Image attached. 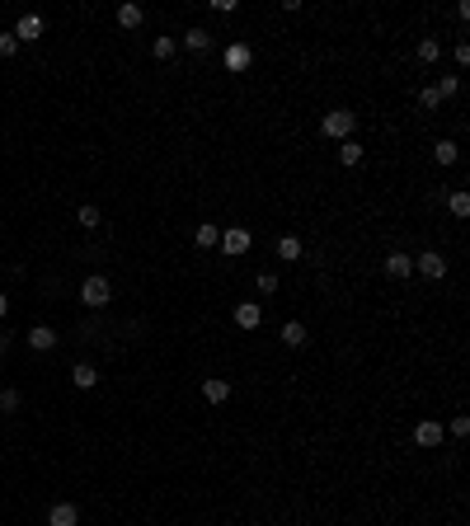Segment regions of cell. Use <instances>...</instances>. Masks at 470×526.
<instances>
[{
  "label": "cell",
  "mask_w": 470,
  "mask_h": 526,
  "mask_svg": "<svg viewBox=\"0 0 470 526\" xmlns=\"http://www.w3.org/2000/svg\"><path fill=\"white\" fill-rule=\"evenodd\" d=\"M353 127H358V113H348V108H334L320 118V132L329 136V141H348L353 136Z\"/></svg>",
  "instance_id": "obj_1"
},
{
  "label": "cell",
  "mask_w": 470,
  "mask_h": 526,
  "mask_svg": "<svg viewBox=\"0 0 470 526\" xmlns=\"http://www.w3.org/2000/svg\"><path fill=\"white\" fill-rule=\"evenodd\" d=\"M80 301L90 305V310H99V305H109V301H113V287H109V278H104V273H94V278H85V287H80Z\"/></svg>",
  "instance_id": "obj_2"
},
{
  "label": "cell",
  "mask_w": 470,
  "mask_h": 526,
  "mask_svg": "<svg viewBox=\"0 0 470 526\" xmlns=\"http://www.w3.org/2000/svg\"><path fill=\"white\" fill-rule=\"evenodd\" d=\"M414 273H424V278L442 282V278H447V258L437 254V249H428V254H419V258H414Z\"/></svg>",
  "instance_id": "obj_3"
},
{
  "label": "cell",
  "mask_w": 470,
  "mask_h": 526,
  "mask_svg": "<svg viewBox=\"0 0 470 526\" xmlns=\"http://www.w3.org/2000/svg\"><path fill=\"white\" fill-rule=\"evenodd\" d=\"M249 249V231L245 226H231V231H221V254L226 258H240Z\"/></svg>",
  "instance_id": "obj_4"
},
{
  "label": "cell",
  "mask_w": 470,
  "mask_h": 526,
  "mask_svg": "<svg viewBox=\"0 0 470 526\" xmlns=\"http://www.w3.org/2000/svg\"><path fill=\"white\" fill-rule=\"evenodd\" d=\"M43 29H47V24H43V14H24V19L14 24L10 34L19 38V47H24V43H38V38H43Z\"/></svg>",
  "instance_id": "obj_5"
},
{
  "label": "cell",
  "mask_w": 470,
  "mask_h": 526,
  "mask_svg": "<svg viewBox=\"0 0 470 526\" xmlns=\"http://www.w3.org/2000/svg\"><path fill=\"white\" fill-rule=\"evenodd\" d=\"M235 325H240V329H259V325H264V305H259V301H240V305H235Z\"/></svg>",
  "instance_id": "obj_6"
},
{
  "label": "cell",
  "mask_w": 470,
  "mask_h": 526,
  "mask_svg": "<svg viewBox=\"0 0 470 526\" xmlns=\"http://www.w3.org/2000/svg\"><path fill=\"white\" fill-rule=\"evenodd\" d=\"M381 268H386V278L404 282L409 273H414V258H409V254H386V263H381Z\"/></svg>",
  "instance_id": "obj_7"
},
{
  "label": "cell",
  "mask_w": 470,
  "mask_h": 526,
  "mask_svg": "<svg viewBox=\"0 0 470 526\" xmlns=\"http://www.w3.org/2000/svg\"><path fill=\"white\" fill-rule=\"evenodd\" d=\"M29 348H34V353H52V348H56V329L52 325H34V329H29Z\"/></svg>",
  "instance_id": "obj_8"
},
{
  "label": "cell",
  "mask_w": 470,
  "mask_h": 526,
  "mask_svg": "<svg viewBox=\"0 0 470 526\" xmlns=\"http://www.w3.org/2000/svg\"><path fill=\"white\" fill-rule=\"evenodd\" d=\"M414 442H419L424 451L442 447V423H433V418H428V423H419V428H414Z\"/></svg>",
  "instance_id": "obj_9"
},
{
  "label": "cell",
  "mask_w": 470,
  "mask_h": 526,
  "mask_svg": "<svg viewBox=\"0 0 470 526\" xmlns=\"http://www.w3.org/2000/svg\"><path fill=\"white\" fill-rule=\"evenodd\" d=\"M47 526H80L76 503H52V512H47Z\"/></svg>",
  "instance_id": "obj_10"
},
{
  "label": "cell",
  "mask_w": 470,
  "mask_h": 526,
  "mask_svg": "<svg viewBox=\"0 0 470 526\" xmlns=\"http://www.w3.org/2000/svg\"><path fill=\"white\" fill-rule=\"evenodd\" d=\"M202 395H207L212 404H226V400H231V381H221V376H207V381H202Z\"/></svg>",
  "instance_id": "obj_11"
},
{
  "label": "cell",
  "mask_w": 470,
  "mask_h": 526,
  "mask_svg": "<svg viewBox=\"0 0 470 526\" xmlns=\"http://www.w3.org/2000/svg\"><path fill=\"white\" fill-rule=\"evenodd\" d=\"M71 381H76L80 390H94V385H99V371H94L90 362H76V367H71Z\"/></svg>",
  "instance_id": "obj_12"
},
{
  "label": "cell",
  "mask_w": 470,
  "mask_h": 526,
  "mask_svg": "<svg viewBox=\"0 0 470 526\" xmlns=\"http://www.w3.org/2000/svg\"><path fill=\"white\" fill-rule=\"evenodd\" d=\"M193 240H198V249H216V245H221V226L202 221L198 231H193Z\"/></svg>",
  "instance_id": "obj_13"
},
{
  "label": "cell",
  "mask_w": 470,
  "mask_h": 526,
  "mask_svg": "<svg viewBox=\"0 0 470 526\" xmlns=\"http://www.w3.org/2000/svg\"><path fill=\"white\" fill-rule=\"evenodd\" d=\"M226 66H231V71H245L249 66V43H231V47H226Z\"/></svg>",
  "instance_id": "obj_14"
},
{
  "label": "cell",
  "mask_w": 470,
  "mask_h": 526,
  "mask_svg": "<svg viewBox=\"0 0 470 526\" xmlns=\"http://www.w3.org/2000/svg\"><path fill=\"white\" fill-rule=\"evenodd\" d=\"M278 338H282V343H287V348H301V343H306V325H301V320H287Z\"/></svg>",
  "instance_id": "obj_15"
},
{
  "label": "cell",
  "mask_w": 470,
  "mask_h": 526,
  "mask_svg": "<svg viewBox=\"0 0 470 526\" xmlns=\"http://www.w3.org/2000/svg\"><path fill=\"white\" fill-rule=\"evenodd\" d=\"M362 156H367V151H362V141H353V136H348V141H339V160H344V165H362Z\"/></svg>",
  "instance_id": "obj_16"
},
{
  "label": "cell",
  "mask_w": 470,
  "mask_h": 526,
  "mask_svg": "<svg viewBox=\"0 0 470 526\" xmlns=\"http://www.w3.org/2000/svg\"><path fill=\"white\" fill-rule=\"evenodd\" d=\"M184 47H189V52H207V47H212V34H207V29H189V34H184Z\"/></svg>",
  "instance_id": "obj_17"
},
{
  "label": "cell",
  "mask_w": 470,
  "mask_h": 526,
  "mask_svg": "<svg viewBox=\"0 0 470 526\" xmlns=\"http://www.w3.org/2000/svg\"><path fill=\"white\" fill-rule=\"evenodd\" d=\"M278 258H282V263H296V258H301V240H296V236H282L278 240Z\"/></svg>",
  "instance_id": "obj_18"
},
{
  "label": "cell",
  "mask_w": 470,
  "mask_h": 526,
  "mask_svg": "<svg viewBox=\"0 0 470 526\" xmlns=\"http://www.w3.org/2000/svg\"><path fill=\"white\" fill-rule=\"evenodd\" d=\"M456 156H461L456 141H437L433 146V160H437V165H456Z\"/></svg>",
  "instance_id": "obj_19"
},
{
  "label": "cell",
  "mask_w": 470,
  "mask_h": 526,
  "mask_svg": "<svg viewBox=\"0 0 470 526\" xmlns=\"http://www.w3.org/2000/svg\"><path fill=\"white\" fill-rule=\"evenodd\" d=\"M141 19H146L141 5H123V10H118V24H123V29H141Z\"/></svg>",
  "instance_id": "obj_20"
},
{
  "label": "cell",
  "mask_w": 470,
  "mask_h": 526,
  "mask_svg": "<svg viewBox=\"0 0 470 526\" xmlns=\"http://www.w3.org/2000/svg\"><path fill=\"white\" fill-rule=\"evenodd\" d=\"M433 90H437V99H456V94H461V76H442Z\"/></svg>",
  "instance_id": "obj_21"
},
{
  "label": "cell",
  "mask_w": 470,
  "mask_h": 526,
  "mask_svg": "<svg viewBox=\"0 0 470 526\" xmlns=\"http://www.w3.org/2000/svg\"><path fill=\"white\" fill-rule=\"evenodd\" d=\"M76 221L85 226V231H99V221H104V216H99V207H80V212H76Z\"/></svg>",
  "instance_id": "obj_22"
},
{
  "label": "cell",
  "mask_w": 470,
  "mask_h": 526,
  "mask_svg": "<svg viewBox=\"0 0 470 526\" xmlns=\"http://www.w3.org/2000/svg\"><path fill=\"white\" fill-rule=\"evenodd\" d=\"M151 52H156L160 61H169V56L179 52V43H174V38H156V43H151Z\"/></svg>",
  "instance_id": "obj_23"
},
{
  "label": "cell",
  "mask_w": 470,
  "mask_h": 526,
  "mask_svg": "<svg viewBox=\"0 0 470 526\" xmlns=\"http://www.w3.org/2000/svg\"><path fill=\"white\" fill-rule=\"evenodd\" d=\"M447 207H451V216H456V221H466V216H470V198H466V193H451Z\"/></svg>",
  "instance_id": "obj_24"
},
{
  "label": "cell",
  "mask_w": 470,
  "mask_h": 526,
  "mask_svg": "<svg viewBox=\"0 0 470 526\" xmlns=\"http://www.w3.org/2000/svg\"><path fill=\"white\" fill-rule=\"evenodd\" d=\"M437 56H442V43H437V38H424V43H419V61H437Z\"/></svg>",
  "instance_id": "obj_25"
},
{
  "label": "cell",
  "mask_w": 470,
  "mask_h": 526,
  "mask_svg": "<svg viewBox=\"0 0 470 526\" xmlns=\"http://www.w3.org/2000/svg\"><path fill=\"white\" fill-rule=\"evenodd\" d=\"M254 287L264 291V296H273V291H278V273H269V268H264V273L254 278Z\"/></svg>",
  "instance_id": "obj_26"
},
{
  "label": "cell",
  "mask_w": 470,
  "mask_h": 526,
  "mask_svg": "<svg viewBox=\"0 0 470 526\" xmlns=\"http://www.w3.org/2000/svg\"><path fill=\"white\" fill-rule=\"evenodd\" d=\"M14 52H19V38H14V34H0V56H14Z\"/></svg>",
  "instance_id": "obj_27"
},
{
  "label": "cell",
  "mask_w": 470,
  "mask_h": 526,
  "mask_svg": "<svg viewBox=\"0 0 470 526\" xmlns=\"http://www.w3.org/2000/svg\"><path fill=\"white\" fill-rule=\"evenodd\" d=\"M419 103H424V108H442V99H437V90H433V85H428V90L419 94Z\"/></svg>",
  "instance_id": "obj_28"
},
{
  "label": "cell",
  "mask_w": 470,
  "mask_h": 526,
  "mask_svg": "<svg viewBox=\"0 0 470 526\" xmlns=\"http://www.w3.org/2000/svg\"><path fill=\"white\" fill-rule=\"evenodd\" d=\"M19 404H24L19 390H5V395H0V409H19Z\"/></svg>",
  "instance_id": "obj_29"
},
{
  "label": "cell",
  "mask_w": 470,
  "mask_h": 526,
  "mask_svg": "<svg viewBox=\"0 0 470 526\" xmlns=\"http://www.w3.org/2000/svg\"><path fill=\"white\" fill-rule=\"evenodd\" d=\"M451 433L466 437V433H470V418H466V414H456V418H451Z\"/></svg>",
  "instance_id": "obj_30"
},
{
  "label": "cell",
  "mask_w": 470,
  "mask_h": 526,
  "mask_svg": "<svg viewBox=\"0 0 470 526\" xmlns=\"http://www.w3.org/2000/svg\"><path fill=\"white\" fill-rule=\"evenodd\" d=\"M5 315H10V296H5V291H0V320H5Z\"/></svg>",
  "instance_id": "obj_31"
},
{
  "label": "cell",
  "mask_w": 470,
  "mask_h": 526,
  "mask_svg": "<svg viewBox=\"0 0 470 526\" xmlns=\"http://www.w3.org/2000/svg\"><path fill=\"white\" fill-rule=\"evenodd\" d=\"M5 348H10V334H0V353H5Z\"/></svg>",
  "instance_id": "obj_32"
}]
</instances>
